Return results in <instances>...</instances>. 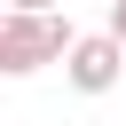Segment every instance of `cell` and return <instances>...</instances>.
<instances>
[{
    "mask_svg": "<svg viewBox=\"0 0 126 126\" xmlns=\"http://www.w3.org/2000/svg\"><path fill=\"white\" fill-rule=\"evenodd\" d=\"M71 47H79V32H71L63 16H47V8H8V16H0V71H8V79L39 71V63H55V55H71Z\"/></svg>",
    "mask_w": 126,
    "mask_h": 126,
    "instance_id": "6da1fadb",
    "label": "cell"
},
{
    "mask_svg": "<svg viewBox=\"0 0 126 126\" xmlns=\"http://www.w3.org/2000/svg\"><path fill=\"white\" fill-rule=\"evenodd\" d=\"M63 79H71L79 94H110V87L126 79V39H118V32H87V39L63 55Z\"/></svg>",
    "mask_w": 126,
    "mask_h": 126,
    "instance_id": "7a4b0ae2",
    "label": "cell"
},
{
    "mask_svg": "<svg viewBox=\"0 0 126 126\" xmlns=\"http://www.w3.org/2000/svg\"><path fill=\"white\" fill-rule=\"evenodd\" d=\"M110 32H118V39H126V0H110Z\"/></svg>",
    "mask_w": 126,
    "mask_h": 126,
    "instance_id": "3957f363",
    "label": "cell"
},
{
    "mask_svg": "<svg viewBox=\"0 0 126 126\" xmlns=\"http://www.w3.org/2000/svg\"><path fill=\"white\" fill-rule=\"evenodd\" d=\"M8 8H47V0H8Z\"/></svg>",
    "mask_w": 126,
    "mask_h": 126,
    "instance_id": "277c9868",
    "label": "cell"
}]
</instances>
